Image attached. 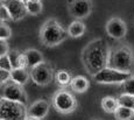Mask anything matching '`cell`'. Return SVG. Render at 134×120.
<instances>
[{
    "mask_svg": "<svg viewBox=\"0 0 134 120\" xmlns=\"http://www.w3.org/2000/svg\"><path fill=\"white\" fill-rule=\"evenodd\" d=\"M111 48L105 39H94L90 41L82 52V62L85 70L91 76L104 70L110 65Z\"/></svg>",
    "mask_w": 134,
    "mask_h": 120,
    "instance_id": "cell-1",
    "label": "cell"
},
{
    "mask_svg": "<svg viewBox=\"0 0 134 120\" xmlns=\"http://www.w3.org/2000/svg\"><path fill=\"white\" fill-rule=\"evenodd\" d=\"M68 37H70L68 29H65L56 19L47 20L40 29V41L46 47H56Z\"/></svg>",
    "mask_w": 134,
    "mask_h": 120,
    "instance_id": "cell-2",
    "label": "cell"
},
{
    "mask_svg": "<svg viewBox=\"0 0 134 120\" xmlns=\"http://www.w3.org/2000/svg\"><path fill=\"white\" fill-rule=\"evenodd\" d=\"M109 67L122 72L133 73L134 71V53L128 45H118L111 49Z\"/></svg>",
    "mask_w": 134,
    "mask_h": 120,
    "instance_id": "cell-3",
    "label": "cell"
},
{
    "mask_svg": "<svg viewBox=\"0 0 134 120\" xmlns=\"http://www.w3.org/2000/svg\"><path fill=\"white\" fill-rule=\"evenodd\" d=\"M51 103H53L54 108L62 114L72 113L77 107V100L75 96L65 88L60 89L53 94Z\"/></svg>",
    "mask_w": 134,
    "mask_h": 120,
    "instance_id": "cell-4",
    "label": "cell"
},
{
    "mask_svg": "<svg viewBox=\"0 0 134 120\" xmlns=\"http://www.w3.org/2000/svg\"><path fill=\"white\" fill-rule=\"evenodd\" d=\"M26 105L16 101L1 98L0 100V119L2 120H26L28 118Z\"/></svg>",
    "mask_w": 134,
    "mask_h": 120,
    "instance_id": "cell-5",
    "label": "cell"
},
{
    "mask_svg": "<svg viewBox=\"0 0 134 120\" xmlns=\"http://www.w3.org/2000/svg\"><path fill=\"white\" fill-rule=\"evenodd\" d=\"M132 75L133 73L122 72V71L107 67L94 76H92V78L98 84H124Z\"/></svg>",
    "mask_w": 134,
    "mask_h": 120,
    "instance_id": "cell-6",
    "label": "cell"
},
{
    "mask_svg": "<svg viewBox=\"0 0 134 120\" xmlns=\"http://www.w3.org/2000/svg\"><path fill=\"white\" fill-rule=\"evenodd\" d=\"M55 73L56 71H54V68L51 67L50 63L44 61L42 64L30 70V78L36 85L46 86L55 79Z\"/></svg>",
    "mask_w": 134,
    "mask_h": 120,
    "instance_id": "cell-7",
    "label": "cell"
},
{
    "mask_svg": "<svg viewBox=\"0 0 134 120\" xmlns=\"http://www.w3.org/2000/svg\"><path fill=\"white\" fill-rule=\"evenodd\" d=\"M69 13L75 20L86 19L93 9L92 0H68Z\"/></svg>",
    "mask_w": 134,
    "mask_h": 120,
    "instance_id": "cell-8",
    "label": "cell"
},
{
    "mask_svg": "<svg viewBox=\"0 0 134 120\" xmlns=\"http://www.w3.org/2000/svg\"><path fill=\"white\" fill-rule=\"evenodd\" d=\"M1 98H5L7 100L16 101V103H21L26 105L27 104V93L24 90L21 85L15 84L14 82H9V83L5 84L1 86Z\"/></svg>",
    "mask_w": 134,
    "mask_h": 120,
    "instance_id": "cell-9",
    "label": "cell"
},
{
    "mask_svg": "<svg viewBox=\"0 0 134 120\" xmlns=\"http://www.w3.org/2000/svg\"><path fill=\"white\" fill-rule=\"evenodd\" d=\"M107 35L114 40H122L127 34V25L122 19L117 16L111 18L105 25Z\"/></svg>",
    "mask_w": 134,
    "mask_h": 120,
    "instance_id": "cell-10",
    "label": "cell"
},
{
    "mask_svg": "<svg viewBox=\"0 0 134 120\" xmlns=\"http://www.w3.org/2000/svg\"><path fill=\"white\" fill-rule=\"evenodd\" d=\"M7 7L9 14H11L12 21H20L28 14L26 2L22 0H5L1 1Z\"/></svg>",
    "mask_w": 134,
    "mask_h": 120,
    "instance_id": "cell-11",
    "label": "cell"
},
{
    "mask_svg": "<svg viewBox=\"0 0 134 120\" xmlns=\"http://www.w3.org/2000/svg\"><path fill=\"white\" fill-rule=\"evenodd\" d=\"M50 108V104L48 103L44 99H38V100L34 101L33 104H30L27 108V113L28 117L30 118H35V119H40L42 120L43 118H46Z\"/></svg>",
    "mask_w": 134,
    "mask_h": 120,
    "instance_id": "cell-12",
    "label": "cell"
},
{
    "mask_svg": "<svg viewBox=\"0 0 134 120\" xmlns=\"http://www.w3.org/2000/svg\"><path fill=\"white\" fill-rule=\"evenodd\" d=\"M25 57H26V62H27V69L32 70L37 65L42 64L44 62V57H43V54L40 50L35 49V48H30L24 52Z\"/></svg>",
    "mask_w": 134,
    "mask_h": 120,
    "instance_id": "cell-13",
    "label": "cell"
},
{
    "mask_svg": "<svg viewBox=\"0 0 134 120\" xmlns=\"http://www.w3.org/2000/svg\"><path fill=\"white\" fill-rule=\"evenodd\" d=\"M11 77L12 82L15 84L24 86L27 84V82L30 79V70L27 68H19V69H13L11 71Z\"/></svg>",
    "mask_w": 134,
    "mask_h": 120,
    "instance_id": "cell-14",
    "label": "cell"
},
{
    "mask_svg": "<svg viewBox=\"0 0 134 120\" xmlns=\"http://www.w3.org/2000/svg\"><path fill=\"white\" fill-rule=\"evenodd\" d=\"M89 88H90L89 79L85 76H82V75L75 76L70 84V89L77 93H84L85 91L89 90Z\"/></svg>",
    "mask_w": 134,
    "mask_h": 120,
    "instance_id": "cell-15",
    "label": "cell"
},
{
    "mask_svg": "<svg viewBox=\"0 0 134 120\" xmlns=\"http://www.w3.org/2000/svg\"><path fill=\"white\" fill-rule=\"evenodd\" d=\"M9 61L12 63L13 69H19V68H27V62H26L25 54L19 52L16 49H12L8 53Z\"/></svg>",
    "mask_w": 134,
    "mask_h": 120,
    "instance_id": "cell-16",
    "label": "cell"
},
{
    "mask_svg": "<svg viewBox=\"0 0 134 120\" xmlns=\"http://www.w3.org/2000/svg\"><path fill=\"white\" fill-rule=\"evenodd\" d=\"M85 30H86L85 24L82 20H74L68 27L69 36L72 37V39H77V37L83 36Z\"/></svg>",
    "mask_w": 134,
    "mask_h": 120,
    "instance_id": "cell-17",
    "label": "cell"
},
{
    "mask_svg": "<svg viewBox=\"0 0 134 120\" xmlns=\"http://www.w3.org/2000/svg\"><path fill=\"white\" fill-rule=\"evenodd\" d=\"M100 105H102V108L104 110L106 113H115V111L119 107V101H118V98H114L112 96H106L102 99L100 101Z\"/></svg>",
    "mask_w": 134,
    "mask_h": 120,
    "instance_id": "cell-18",
    "label": "cell"
},
{
    "mask_svg": "<svg viewBox=\"0 0 134 120\" xmlns=\"http://www.w3.org/2000/svg\"><path fill=\"white\" fill-rule=\"evenodd\" d=\"M72 78L74 77L71 75V72L65 70V69H60L55 73V81L57 82V84L60 86H62V88H65V86L70 85Z\"/></svg>",
    "mask_w": 134,
    "mask_h": 120,
    "instance_id": "cell-19",
    "label": "cell"
},
{
    "mask_svg": "<svg viewBox=\"0 0 134 120\" xmlns=\"http://www.w3.org/2000/svg\"><path fill=\"white\" fill-rule=\"evenodd\" d=\"M115 120H132L134 118V110L119 106L114 113Z\"/></svg>",
    "mask_w": 134,
    "mask_h": 120,
    "instance_id": "cell-20",
    "label": "cell"
},
{
    "mask_svg": "<svg viewBox=\"0 0 134 120\" xmlns=\"http://www.w3.org/2000/svg\"><path fill=\"white\" fill-rule=\"evenodd\" d=\"M26 7H27V12L30 15H38L42 13L43 11V4L42 1H33V0H28L26 2Z\"/></svg>",
    "mask_w": 134,
    "mask_h": 120,
    "instance_id": "cell-21",
    "label": "cell"
},
{
    "mask_svg": "<svg viewBox=\"0 0 134 120\" xmlns=\"http://www.w3.org/2000/svg\"><path fill=\"white\" fill-rule=\"evenodd\" d=\"M118 101H119V106H124V107H127V108L134 110V94L124 92L118 97Z\"/></svg>",
    "mask_w": 134,
    "mask_h": 120,
    "instance_id": "cell-22",
    "label": "cell"
},
{
    "mask_svg": "<svg viewBox=\"0 0 134 120\" xmlns=\"http://www.w3.org/2000/svg\"><path fill=\"white\" fill-rule=\"evenodd\" d=\"M12 35V29L6 22H1L0 24V40L7 41Z\"/></svg>",
    "mask_w": 134,
    "mask_h": 120,
    "instance_id": "cell-23",
    "label": "cell"
},
{
    "mask_svg": "<svg viewBox=\"0 0 134 120\" xmlns=\"http://www.w3.org/2000/svg\"><path fill=\"white\" fill-rule=\"evenodd\" d=\"M122 85V90L125 91V93L134 94V75H132L127 81L125 82Z\"/></svg>",
    "mask_w": 134,
    "mask_h": 120,
    "instance_id": "cell-24",
    "label": "cell"
},
{
    "mask_svg": "<svg viewBox=\"0 0 134 120\" xmlns=\"http://www.w3.org/2000/svg\"><path fill=\"white\" fill-rule=\"evenodd\" d=\"M0 20H1V22L12 21L11 14H9V12H8V9H7V7L5 6L2 2H1V5H0Z\"/></svg>",
    "mask_w": 134,
    "mask_h": 120,
    "instance_id": "cell-25",
    "label": "cell"
},
{
    "mask_svg": "<svg viewBox=\"0 0 134 120\" xmlns=\"http://www.w3.org/2000/svg\"><path fill=\"white\" fill-rule=\"evenodd\" d=\"M0 69H2V70H8V71L13 70L12 63H11V61H9L8 55L0 56Z\"/></svg>",
    "mask_w": 134,
    "mask_h": 120,
    "instance_id": "cell-26",
    "label": "cell"
},
{
    "mask_svg": "<svg viewBox=\"0 0 134 120\" xmlns=\"http://www.w3.org/2000/svg\"><path fill=\"white\" fill-rule=\"evenodd\" d=\"M11 81H12L11 71L2 70V69H0V84H1V86H4L5 84L9 83Z\"/></svg>",
    "mask_w": 134,
    "mask_h": 120,
    "instance_id": "cell-27",
    "label": "cell"
},
{
    "mask_svg": "<svg viewBox=\"0 0 134 120\" xmlns=\"http://www.w3.org/2000/svg\"><path fill=\"white\" fill-rule=\"evenodd\" d=\"M9 52H11V49H9V45H8V43H7V41L0 40V56L8 55Z\"/></svg>",
    "mask_w": 134,
    "mask_h": 120,
    "instance_id": "cell-28",
    "label": "cell"
},
{
    "mask_svg": "<svg viewBox=\"0 0 134 120\" xmlns=\"http://www.w3.org/2000/svg\"><path fill=\"white\" fill-rule=\"evenodd\" d=\"M26 120H40V119H35V118H30V117H28Z\"/></svg>",
    "mask_w": 134,
    "mask_h": 120,
    "instance_id": "cell-29",
    "label": "cell"
},
{
    "mask_svg": "<svg viewBox=\"0 0 134 120\" xmlns=\"http://www.w3.org/2000/svg\"><path fill=\"white\" fill-rule=\"evenodd\" d=\"M33 1H42V0H33Z\"/></svg>",
    "mask_w": 134,
    "mask_h": 120,
    "instance_id": "cell-30",
    "label": "cell"
},
{
    "mask_svg": "<svg viewBox=\"0 0 134 120\" xmlns=\"http://www.w3.org/2000/svg\"><path fill=\"white\" fill-rule=\"evenodd\" d=\"M22 1H25V2H27V1H28V0H22Z\"/></svg>",
    "mask_w": 134,
    "mask_h": 120,
    "instance_id": "cell-31",
    "label": "cell"
},
{
    "mask_svg": "<svg viewBox=\"0 0 134 120\" xmlns=\"http://www.w3.org/2000/svg\"><path fill=\"white\" fill-rule=\"evenodd\" d=\"M1 1H5V0H1Z\"/></svg>",
    "mask_w": 134,
    "mask_h": 120,
    "instance_id": "cell-32",
    "label": "cell"
},
{
    "mask_svg": "<svg viewBox=\"0 0 134 120\" xmlns=\"http://www.w3.org/2000/svg\"><path fill=\"white\" fill-rule=\"evenodd\" d=\"M0 120H2V119H0Z\"/></svg>",
    "mask_w": 134,
    "mask_h": 120,
    "instance_id": "cell-33",
    "label": "cell"
}]
</instances>
